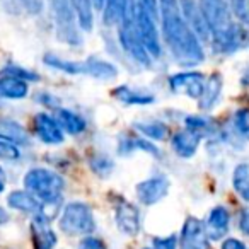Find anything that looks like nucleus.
<instances>
[{
	"mask_svg": "<svg viewBox=\"0 0 249 249\" xmlns=\"http://www.w3.org/2000/svg\"><path fill=\"white\" fill-rule=\"evenodd\" d=\"M135 128L139 130L140 133L147 137V139L152 140H164L167 137V126L162 123H137Z\"/></svg>",
	"mask_w": 249,
	"mask_h": 249,
	"instance_id": "obj_27",
	"label": "nucleus"
},
{
	"mask_svg": "<svg viewBox=\"0 0 249 249\" xmlns=\"http://www.w3.org/2000/svg\"><path fill=\"white\" fill-rule=\"evenodd\" d=\"M45 63L48 67L60 72L72 73V75H89L94 79H103V80H111L116 77L118 70L113 63L104 62V60L97 58H87L86 62H67L62 60L60 56L55 55H46Z\"/></svg>",
	"mask_w": 249,
	"mask_h": 249,
	"instance_id": "obj_3",
	"label": "nucleus"
},
{
	"mask_svg": "<svg viewBox=\"0 0 249 249\" xmlns=\"http://www.w3.org/2000/svg\"><path fill=\"white\" fill-rule=\"evenodd\" d=\"M239 227L244 232L246 235H249V210H244L241 215V220H239Z\"/></svg>",
	"mask_w": 249,
	"mask_h": 249,
	"instance_id": "obj_39",
	"label": "nucleus"
},
{
	"mask_svg": "<svg viewBox=\"0 0 249 249\" xmlns=\"http://www.w3.org/2000/svg\"><path fill=\"white\" fill-rule=\"evenodd\" d=\"M9 222V212L4 207H0V224H7Z\"/></svg>",
	"mask_w": 249,
	"mask_h": 249,
	"instance_id": "obj_41",
	"label": "nucleus"
},
{
	"mask_svg": "<svg viewBox=\"0 0 249 249\" xmlns=\"http://www.w3.org/2000/svg\"><path fill=\"white\" fill-rule=\"evenodd\" d=\"M135 22H137L140 39H142L143 46H145V50L149 52V55L154 56V58L160 56V39H159V33H157V28H156V19H152L149 14L140 11L135 5Z\"/></svg>",
	"mask_w": 249,
	"mask_h": 249,
	"instance_id": "obj_7",
	"label": "nucleus"
},
{
	"mask_svg": "<svg viewBox=\"0 0 249 249\" xmlns=\"http://www.w3.org/2000/svg\"><path fill=\"white\" fill-rule=\"evenodd\" d=\"M24 186L45 203H58L63 188H65V179L55 171L36 167L26 173Z\"/></svg>",
	"mask_w": 249,
	"mask_h": 249,
	"instance_id": "obj_2",
	"label": "nucleus"
},
{
	"mask_svg": "<svg viewBox=\"0 0 249 249\" xmlns=\"http://www.w3.org/2000/svg\"><path fill=\"white\" fill-rule=\"evenodd\" d=\"M186 126L191 132H196V133H200V135H203V133L208 132V128H210V123H208V120H205V118H201V116H188Z\"/></svg>",
	"mask_w": 249,
	"mask_h": 249,
	"instance_id": "obj_31",
	"label": "nucleus"
},
{
	"mask_svg": "<svg viewBox=\"0 0 249 249\" xmlns=\"http://www.w3.org/2000/svg\"><path fill=\"white\" fill-rule=\"evenodd\" d=\"M205 77L200 72H181L171 77V90L176 94H186L191 99H200L205 90Z\"/></svg>",
	"mask_w": 249,
	"mask_h": 249,
	"instance_id": "obj_9",
	"label": "nucleus"
},
{
	"mask_svg": "<svg viewBox=\"0 0 249 249\" xmlns=\"http://www.w3.org/2000/svg\"><path fill=\"white\" fill-rule=\"evenodd\" d=\"M234 124L239 133L249 137V109H239L234 116Z\"/></svg>",
	"mask_w": 249,
	"mask_h": 249,
	"instance_id": "obj_33",
	"label": "nucleus"
},
{
	"mask_svg": "<svg viewBox=\"0 0 249 249\" xmlns=\"http://www.w3.org/2000/svg\"><path fill=\"white\" fill-rule=\"evenodd\" d=\"M113 96L118 101H123L126 104H150L154 103L156 97L149 92H142V90H133L128 86H120L113 90Z\"/></svg>",
	"mask_w": 249,
	"mask_h": 249,
	"instance_id": "obj_24",
	"label": "nucleus"
},
{
	"mask_svg": "<svg viewBox=\"0 0 249 249\" xmlns=\"http://www.w3.org/2000/svg\"><path fill=\"white\" fill-rule=\"evenodd\" d=\"M201 135L196 132H191V130H183V132H178L173 137V149L174 152L179 157H191L195 156V152L200 147Z\"/></svg>",
	"mask_w": 249,
	"mask_h": 249,
	"instance_id": "obj_20",
	"label": "nucleus"
},
{
	"mask_svg": "<svg viewBox=\"0 0 249 249\" xmlns=\"http://www.w3.org/2000/svg\"><path fill=\"white\" fill-rule=\"evenodd\" d=\"M208 234L203 222L195 217H188L181 229L179 249H210Z\"/></svg>",
	"mask_w": 249,
	"mask_h": 249,
	"instance_id": "obj_8",
	"label": "nucleus"
},
{
	"mask_svg": "<svg viewBox=\"0 0 249 249\" xmlns=\"http://www.w3.org/2000/svg\"><path fill=\"white\" fill-rule=\"evenodd\" d=\"M232 186L244 201H249V164H239L232 173Z\"/></svg>",
	"mask_w": 249,
	"mask_h": 249,
	"instance_id": "obj_25",
	"label": "nucleus"
},
{
	"mask_svg": "<svg viewBox=\"0 0 249 249\" xmlns=\"http://www.w3.org/2000/svg\"><path fill=\"white\" fill-rule=\"evenodd\" d=\"M137 5V4H135ZM118 39L123 50L132 56L135 62H139L143 67H150V55L143 46L142 39H140L139 29H137L135 22V7L124 16L123 21L120 22V33H118Z\"/></svg>",
	"mask_w": 249,
	"mask_h": 249,
	"instance_id": "obj_5",
	"label": "nucleus"
},
{
	"mask_svg": "<svg viewBox=\"0 0 249 249\" xmlns=\"http://www.w3.org/2000/svg\"><path fill=\"white\" fill-rule=\"evenodd\" d=\"M0 140L16 143V145H28L31 142L24 126L11 118H0Z\"/></svg>",
	"mask_w": 249,
	"mask_h": 249,
	"instance_id": "obj_17",
	"label": "nucleus"
},
{
	"mask_svg": "<svg viewBox=\"0 0 249 249\" xmlns=\"http://www.w3.org/2000/svg\"><path fill=\"white\" fill-rule=\"evenodd\" d=\"M21 2L26 5V9H29L31 12L41 11V0H21Z\"/></svg>",
	"mask_w": 249,
	"mask_h": 249,
	"instance_id": "obj_40",
	"label": "nucleus"
},
{
	"mask_svg": "<svg viewBox=\"0 0 249 249\" xmlns=\"http://www.w3.org/2000/svg\"><path fill=\"white\" fill-rule=\"evenodd\" d=\"M137 7H139L140 11L145 12V14H149L152 19H156V21L160 16L159 2H157V0H137Z\"/></svg>",
	"mask_w": 249,
	"mask_h": 249,
	"instance_id": "obj_35",
	"label": "nucleus"
},
{
	"mask_svg": "<svg viewBox=\"0 0 249 249\" xmlns=\"http://www.w3.org/2000/svg\"><path fill=\"white\" fill-rule=\"evenodd\" d=\"M79 249H107L106 244H104L101 239L97 237H84L79 244Z\"/></svg>",
	"mask_w": 249,
	"mask_h": 249,
	"instance_id": "obj_37",
	"label": "nucleus"
},
{
	"mask_svg": "<svg viewBox=\"0 0 249 249\" xmlns=\"http://www.w3.org/2000/svg\"><path fill=\"white\" fill-rule=\"evenodd\" d=\"M123 152H132V150H143L147 154H152L154 157H159V150L156 145L149 142V139H135V140H126L123 145L120 147Z\"/></svg>",
	"mask_w": 249,
	"mask_h": 249,
	"instance_id": "obj_28",
	"label": "nucleus"
},
{
	"mask_svg": "<svg viewBox=\"0 0 249 249\" xmlns=\"http://www.w3.org/2000/svg\"><path fill=\"white\" fill-rule=\"evenodd\" d=\"M31 239L35 249H53L56 244V234L50 225V218L43 213L36 215L31 222Z\"/></svg>",
	"mask_w": 249,
	"mask_h": 249,
	"instance_id": "obj_14",
	"label": "nucleus"
},
{
	"mask_svg": "<svg viewBox=\"0 0 249 249\" xmlns=\"http://www.w3.org/2000/svg\"><path fill=\"white\" fill-rule=\"evenodd\" d=\"M229 224H231V215H229L227 208L215 207L213 210L210 212V215H208V218H207V224H205L208 237L210 239L224 237L229 231Z\"/></svg>",
	"mask_w": 249,
	"mask_h": 249,
	"instance_id": "obj_18",
	"label": "nucleus"
},
{
	"mask_svg": "<svg viewBox=\"0 0 249 249\" xmlns=\"http://www.w3.org/2000/svg\"><path fill=\"white\" fill-rule=\"evenodd\" d=\"M70 2H72L73 12H75L80 28L84 31H89L92 28V0H70Z\"/></svg>",
	"mask_w": 249,
	"mask_h": 249,
	"instance_id": "obj_26",
	"label": "nucleus"
},
{
	"mask_svg": "<svg viewBox=\"0 0 249 249\" xmlns=\"http://www.w3.org/2000/svg\"><path fill=\"white\" fill-rule=\"evenodd\" d=\"M55 120L58 121V124L62 126L63 132L70 133V135H79V133H82L86 130L84 118L70 109H58Z\"/></svg>",
	"mask_w": 249,
	"mask_h": 249,
	"instance_id": "obj_22",
	"label": "nucleus"
},
{
	"mask_svg": "<svg viewBox=\"0 0 249 249\" xmlns=\"http://www.w3.org/2000/svg\"><path fill=\"white\" fill-rule=\"evenodd\" d=\"M21 157V152H19L18 145L11 142H4L0 140V159L2 160H16Z\"/></svg>",
	"mask_w": 249,
	"mask_h": 249,
	"instance_id": "obj_32",
	"label": "nucleus"
},
{
	"mask_svg": "<svg viewBox=\"0 0 249 249\" xmlns=\"http://www.w3.org/2000/svg\"><path fill=\"white\" fill-rule=\"evenodd\" d=\"M4 73H7V75H14L18 77V79H22L26 80V82H31V80H38V75H36L35 72H31V70L28 69H21V67H7V69L4 70Z\"/></svg>",
	"mask_w": 249,
	"mask_h": 249,
	"instance_id": "obj_34",
	"label": "nucleus"
},
{
	"mask_svg": "<svg viewBox=\"0 0 249 249\" xmlns=\"http://www.w3.org/2000/svg\"><path fill=\"white\" fill-rule=\"evenodd\" d=\"M222 92V75L220 73H212L208 80L205 82L203 96L200 97V107L201 109H210L218 101Z\"/></svg>",
	"mask_w": 249,
	"mask_h": 249,
	"instance_id": "obj_23",
	"label": "nucleus"
},
{
	"mask_svg": "<svg viewBox=\"0 0 249 249\" xmlns=\"http://www.w3.org/2000/svg\"><path fill=\"white\" fill-rule=\"evenodd\" d=\"M222 249H248L244 244H242L239 239H235V237H229V239H225L224 242H222Z\"/></svg>",
	"mask_w": 249,
	"mask_h": 249,
	"instance_id": "obj_38",
	"label": "nucleus"
},
{
	"mask_svg": "<svg viewBox=\"0 0 249 249\" xmlns=\"http://www.w3.org/2000/svg\"><path fill=\"white\" fill-rule=\"evenodd\" d=\"M198 5H200L201 14L208 24L212 38L224 35L227 29L234 26L231 7L225 0H200Z\"/></svg>",
	"mask_w": 249,
	"mask_h": 249,
	"instance_id": "obj_6",
	"label": "nucleus"
},
{
	"mask_svg": "<svg viewBox=\"0 0 249 249\" xmlns=\"http://www.w3.org/2000/svg\"><path fill=\"white\" fill-rule=\"evenodd\" d=\"M213 41V48L215 52L218 53H234L237 50L244 48L246 45L249 43V35L242 26L234 24L231 29L224 33L220 36H215L212 38Z\"/></svg>",
	"mask_w": 249,
	"mask_h": 249,
	"instance_id": "obj_11",
	"label": "nucleus"
},
{
	"mask_svg": "<svg viewBox=\"0 0 249 249\" xmlns=\"http://www.w3.org/2000/svg\"><path fill=\"white\" fill-rule=\"evenodd\" d=\"M58 225L62 232L69 235H87L92 234L96 229L92 208L82 201H72L63 207V212L60 215Z\"/></svg>",
	"mask_w": 249,
	"mask_h": 249,
	"instance_id": "obj_4",
	"label": "nucleus"
},
{
	"mask_svg": "<svg viewBox=\"0 0 249 249\" xmlns=\"http://www.w3.org/2000/svg\"><path fill=\"white\" fill-rule=\"evenodd\" d=\"M90 167H92V171L97 176L106 178V176H109L111 171H113V160L107 159L106 156H96L90 160Z\"/></svg>",
	"mask_w": 249,
	"mask_h": 249,
	"instance_id": "obj_30",
	"label": "nucleus"
},
{
	"mask_svg": "<svg viewBox=\"0 0 249 249\" xmlns=\"http://www.w3.org/2000/svg\"><path fill=\"white\" fill-rule=\"evenodd\" d=\"M114 218H116V225L120 232L126 235H137L140 231V213L137 210L135 205L128 203V201L121 200L116 205L114 210Z\"/></svg>",
	"mask_w": 249,
	"mask_h": 249,
	"instance_id": "obj_13",
	"label": "nucleus"
},
{
	"mask_svg": "<svg viewBox=\"0 0 249 249\" xmlns=\"http://www.w3.org/2000/svg\"><path fill=\"white\" fill-rule=\"evenodd\" d=\"M35 128L41 142L48 145H58L63 142V130L55 118L46 113H39L35 116Z\"/></svg>",
	"mask_w": 249,
	"mask_h": 249,
	"instance_id": "obj_15",
	"label": "nucleus"
},
{
	"mask_svg": "<svg viewBox=\"0 0 249 249\" xmlns=\"http://www.w3.org/2000/svg\"><path fill=\"white\" fill-rule=\"evenodd\" d=\"M7 203L11 208L18 212H24V213L39 215L43 213V205L38 196L33 193H26V191H12L7 196Z\"/></svg>",
	"mask_w": 249,
	"mask_h": 249,
	"instance_id": "obj_19",
	"label": "nucleus"
},
{
	"mask_svg": "<svg viewBox=\"0 0 249 249\" xmlns=\"http://www.w3.org/2000/svg\"><path fill=\"white\" fill-rule=\"evenodd\" d=\"M178 241L176 235H167V237H154L152 246L145 249H176Z\"/></svg>",
	"mask_w": 249,
	"mask_h": 249,
	"instance_id": "obj_36",
	"label": "nucleus"
},
{
	"mask_svg": "<svg viewBox=\"0 0 249 249\" xmlns=\"http://www.w3.org/2000/svg\"><path fill=\"white\" fill-rule=\"evenodd\" d=\"M169 191V181H167L166 176H156L150 178V179H145L142 183H139L135 186V193L137 198H139L140 203L147 205H156L157 201H160Z\"/></svg>",
	"mask_w": 249,
	"mask_h": 249,
	"instance_id": "obj_10",
	"label": "nucleus"
},
{
	"mask_svg": "<svg viewBox=\"0 0 249 249\" xmlns=\"http://www.w3.org/2000/svg\"><path fill=\"white\" fill-rule=\"evenodd\" d=\"M135 0H104L103 21L106 26L120 24L123 18L135 7Z\"/></svg>",
	"mask_w": 249,
	"mask_h": 249,
	"instance_id": "obj_16",
	"label": "nucleus"
},
{
	"mask_svg": "<svg viewBox=\"0 0 249 249\" xmlns=\"http://www.w3.org/2000/svg\"><path fill=\"white\" fill-rule=\"evenodd\" d=\"M0 97H2V96H0Z\"/></svg>",
	"mask_w": 249,
	"mask_h": 249,
	"instance_id": "obj_44",
	"label": "nucleus"
},
{
	"mask_svg": "<svg viewBox=\"0 0 249 249\" xmlns=\"http://www.w3.org/2000/svg\"><path fill=\"white\" fill-rule=\"evenodd\" d=\"M5 181H7V178H5V173H4V169L0 167V193L5 190Z\"/></svg>",
	"mask_w": 249,
	"mask_h": 249,
	"instance_id": "obj_42",
	"label": "nucleus"
},
{
	"mask_svg": "<svg viewBox=\"0 0 249 249\" xmlns=\"http://www.w3.org/2000/svg\"><path fill=\"white\" fill-rule=\"evenodd\" d=\"M179 7L183 12V18L186 19L188 26L193 29V33L198 36L200 41H208L210 39V29L205 21L203 14H201L200 5L195 0H179Z\"/></svg>",
	"mask_w": 249,
	"mask_h": 249,
	"instance_id": "obj_12",
	"label": "nucleus"
},
{
	"mask_svg": "<svg viewBox=\"0 0 249 249\" xmlns=\"http://www.w3.org/2000/svg\"><path fill=\"white\" fill-rule=\"evenodd\" d=\"M229 7L234 12V16L242 22L249 26V0H227Z\"/></svg>",
	"mask_w": 249,
	"mask_h": 249,
	"instance_id": "obj_29",
	"label": "nucleus"
},
{
	"mask_svg": "<svg viewBox=\"0 0 249 249\" xmlns=\"http://www.w3.org/2000/svg\"><path fill=\"white\" fill-rule=\"evenodd\" d=\"M92 5L96 9H103V5H104V0H92Z\"/></svg>",
	"mask_w": 249,
	"mask_h": 249,
	"instance_id": "obj_43",
	"label": "nucleus"
},
{
	"mask_svg": "<svg viewBox=\"0 0 249 249\" xmlns=\"http://www.w3.org/2000/svg\"><path fill=\"white\" fill-rule=\"evenodd\" d=\"M29 92V86L26 80L18 79L14 75L0 77V96L5 99H24Z\"/></svg>",
	"mask_w": 249,
	"mask_h": 249,
	"instance_id": "obj_21",
	"label": "nucleus"
},
{
	"mask_svg": "<svg viewBox=\"0 0 249 249\" xmlns=\"http://www.w3.org/2000/svg\"><path fill=\"white\" fill-rule=\"evenodd\" d=\"M162 33L174 60L183 67H195L205 60L201 43L188 26L179 7V0H159Z\"/></svg>",
	"mask_w": 249,
	"mask_h": 249,
	"instance_id": "obj_1",
	"label": "nucleus"
}]
</instances>
